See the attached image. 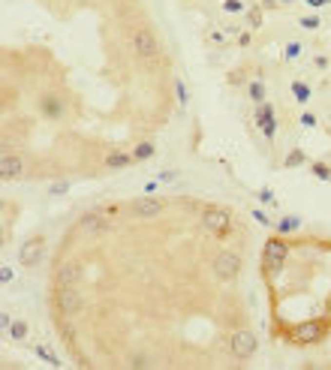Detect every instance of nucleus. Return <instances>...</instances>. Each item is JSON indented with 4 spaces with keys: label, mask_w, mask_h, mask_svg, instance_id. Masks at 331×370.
Returning <instances> with one entry per match:
<instances>
[{
    "label": "nucleus",
    "mask_w": 331,
    "mask_h": 370,
    "mask_svg": "<svg viewBox=\"0 0 331 370\" xmlns=\"http://www.w3.org/2000/svg\"><path fill=\"white\" fill-rule=\"evenodd\" d=\"M42 238H30L21 244V250H19V262L24 268H33V265H39V259H42Z\"/></svg>",
    "instance_id": "7"
},
{
    "label": "nucleus",
    "mask_w": 331,
    "mask_h": 370,
    "mask_svg": "<svg viewBox=\"0 0 331 370\" xmlns=\"http://www.w3.org/2000/svg\"><path fill=\"white\" fill-rule=\"evenodd\" d=\"M292 94H295V99H298V102H307L310 99V87L304 81H292Z\"/></svg>",
    "instance_id": "20"
},
{
    "label": "nucleus",
    "mask_w": 331,
    "mask_h": 370,
    "mask_svg": "<svg viewBox=\"0 0 331 370\" xmlns=\"http://www.w3.org/2000/svg\"><path fill=\"white\" fill-rule=\"evenodd\" d=\"M313 175H316L319 181H331V169L325 163H313Z\"/></svg>",
    "instance_id": "23"
},
{
    "label": "nucleus",
    "mask_w": 331,
    "mask_h": 370,
    "mask_svg": "<svg viewBox=\"0 0 331 370\" xmlns=\"http://www.w3.org/2000/svg\"><path fill=\"white\" fill-rule=\"evenodd\" d=\"M307 3H310V6H325L328 0H307Z\"/></svg>",
    "instance_id": "35"
},
{
    "label": "nucleus",
    "mask_w": 331,
    "mask_h": 370,
    "mask_svg": "<svg viewBox=\"0 0 331 370\" xmlns=\"http://www.w3.org/2000/svg\"><path fill=\"white\" fill-rule=\"evenodd\" d=\"M78 277H81V265H78V262H63V265L58 268V274H55L58 286H73V283H78Z\"/></svg>",
    "instance_id": "13"
},
{
    "label": "nucleus",
    "mask_w": 331,
    "mask_h": 370,
    "mask_svg": "<svg viewBox=\"0 0 331 370\" xmlns=\"http://www.w3.org/2000/svg\"><path fill=\"white\" fill-rule=\"evenodd\" d=\"M250 99L253 102H265V84L262 81H250Z\"/></svg>",
    "instance_id": "22"
},
{
    "label": "nucleus",
    "mask_w": 331,
    "mask_h": 370,
    "mask_svg": "<svg viewBox=\"0 0 331 370\" xmlns=\"http://www.w3.org/2000/svg\"><path fill=\"white\" fill-rule=\"evenodd\" d=\"M42 112H45L48 117H60V115H63V109H60V102H58L55 97H45V99H42Z\"/></svg>",
    "instance_id": "15"
},
{
    "label": "nucleus",
    "mask_w": 331,
    "mask_h": 370,
    "mask_svg": "<svg viewBox=\"0 0 331 370\" xmlns=\"http://www.w3.org/2000/svg\"><path fill=\"white\" fill-rule=\"evenodd\" d=\"M21 156L19 154H3V160H0V175H3V181H15V178H21Z\"/></svg>",
    "instance_id": "12"
},
{
    "label": "nucleus",
    "mask_w": 331,
    "mask_h": 370,
    "mask_svg": "<svg viewBox=\"0 0 331 370\" xmlns=\"http://www.w3.org/2000/svg\"><path fill=\"white\" fill-rule=\"evenodd\" d=\"M256 127L265 133V138H274L277 123H274V109H271L268 102H259V109H256Z\"/></svg>",
    "instance_id": "10"
},
{
    "label": "nucleus",
    "mask_w": 331,
    "mask_h": 370,
    "mask_svg": "<svg viewBox=\"0 0 331 370\" xmlns=\"http://www.w3.org/2000/svg\"><path fill=\"white\" fill-rule=\"evenodd\" d=\"M178 172H160V181H175Z\"/></svg>",
    "instance_id": "34"
},
{
    "label": "nucleus",
    "mask_w": 331,
    "mask_h": 370,
    "mask_svg": "<svg viewBox=\"0 0 331 370\" xmlns=\"http://www.w3.org/2000/svg\"><path fill=\"white\" fill-rule=\"evenodd\" d=\"M9 334H12V340H24V337H27V322L15 319V322L9 325Z\"/></svg>",
    "instance_id": "21"
},
{
    "label": "nucleus",
    "mask_w": 331,
    "mask_h": 370,
    "mask_svg": "<svg viewBox=\"0 0 331 370\" xmlns=\"http://www.w3.org/2000/svg\"><path fill=\"white\" fill-rule=\"evenodd\" d=\"M286 253H289V247L280 241V238H271L268 244H265V262H262V265H265V274H274V271H280V265H283V262H286Z\"/></svg>",
    "instance_id": "5"
},
{
    "label": "nucleus",
    "mask_w": 331,
    "mask_h": 370,
    "mask_svg": "<svg viewBox=\"0 0 331 370\" xmlns=\"http://www.w3.org/2000/svg\"><path fill=\"white\" fill-rule=\"evenodd\" d=\"M298 51H301V45H298V42H289V45H286V60L298 58Z\"/></svg>",
    "instance_id": "27"
},
{
    "label": "nucleus",
    "mask_w": 331,
    "mask_h": 370,
    "mask_svg": "<svg viewBox=\"0 0 331 370\" xmlns=\"http://www.w3.org/2000/svg\"><path fill=\"white\" fill-rule=\"evenodd\" d=\"M69 190V184L66 181H58V184H51V196H60V193H66Z\"/></svg>",
    "instance_id": "29"
},
{
    "label": "nucleus",
    "mask_w": 331,
    "mask_h": 370,
    "mask_svg": "<svg viewBox=\"0 0 331 370\" xmlns=\"http://www.w3.org/2000/svg\"><path fill=\"white\" fill-rule=\"evenodd\" d=\"M301 27L316 30V27H319V15H307V19H301Z\"/></svg>",
    "instance_id": "25"
},
{
    "label": "nucleus",
    "mask_w": 331,
    "mask_h": 370,
    "mask_svg": "<svg viewBox=\"0 0 331 370\" xmlns=\"http://www.w3.org/2000/svg\"><path fill=\"white\" fill-rule=\"evenodd\" d=\"M238 271H241V256H238L235 250L217 253V259H214V274H217L220 280H235Z\"/></svg>",
    "instance_id": "3"
},
{
    "label": "nucleus",
    "mask_w": 331,
    "mask_h": 370,
    "mask_svg": "<svg viewBox=\"0 0 331 370\" xmlns=\"http://www.w3.org/2000/svg\"><path fill=\"white\" fill-rule=\"evenodd\" d=\"M33 352H37V358H42V361H48L51 367H60V358L55 355V352H51L48 346H37V349H33Z\"/></svg>",
    "instance_id": "16"
},
{
    "label": "nucleus",
    "mask_w": 331,
    "mask_h": 370,
    "mask_svg": "<svg viewBox=\"0 0 331 370\" xmlns=\"http://www.w3.org/2000/svg\"><path fill=\"white\" fill-rule=\"evenodd\" d=\"M163 199H156V196H145V199H136L133 202V214L136 217H156L163 211Z\"/></svg>",
    "instance_id": "11"
},
{
    "label": "nucleus",
    "mask_w": 331,
    "mask_h": 370,
    "mask_svg": "<svg viewBox=\"0 0 331 370\" xmlns=\"http://www.w3.org/2000/svg\"><path fill=\"white\" fill-rule=\"evenodd\" d=\"M283 3H292V0H283Z\"/></svg>",
    "instance_id": "36"
},
{
    "label": "nucleus",
    "mask_w": 331,
    "mask_h": 370,
    "mask_svg": "<svg viewBox=\"0 0 331 370\" xmlns=\"http://www.w3.org/2000/svg\"><path fill=\"white\" fill-rule=\"evenodd\" d=\"M253 220H256V223H262V226H268V223H271V220L265 217V211H253Z\"/></svg>",
    "instance_id": "31"
},
{
    "label": "nucleus",
    "mask_w": 331,
    "mask_h": 370,
    "mask_svg": "<svg viewBox=\"0 0 331 370\" xmlns=\"http://www.w3.org/2000/svg\"><path fill=\"white\" fill-rule=\"evenodd\" d=\"M130 163H133V154H120V151H115V154L106 156V166H109V169H124V166H130Z\"/></svg>",
    "instance_id": "14"
},
{
    "label": "nucleus",
    "mask_w": 331,
    "mask_h": 370,
    "mask_svg": "<svg viewBox=\"0 0 331 370\" xmlns=\"http://www.w3.org/2000/svg\"><path fill=\"white\" fill-rule=\"evenodd\" d=\"M256 346H259V340H256V334L253 331H247V328H241V331H235L232 334V340H229V349H232V355L235 358H250V355H256Z\"/></svg>",
    "instance_id": "2"
},
{
    "label": "nucleus",
    "mask_w": 331,
    "mask_h": 370,
    "mask_svg": "<svg viewBox=\"0 0 331 370\" xmlns=\"http://www.w3.org/2000/svg\"><path fill=\"white\" fill-rule=\"evenodd\" d=\"M175 91H178V102H181V105H187V102H190V94H187V87H184V81H181V78L175 81Z\"/></svg>",
    "instance_id": "24"
},
{
    "label": "nucleus",
    "mask_w": 331,
    "mask_h": 370,
    "mask_svg": "<svg viewBox=\"0 0 331 370\" xmlns=\"http://www.w3.org/2000/svg\"><path fill=\"white\" fill-rule=\"evenodd\" d=\"M0 280H3V283H12V268H9V265H3V271H0Z\"/></svg>",
    "instance_id": "33"
},
{
    "label": "nucleus",
    "mask_w": 331,
    "mask_h": 370,
    "mask_svg": "<svg viewBox=\"0 0 331 370\" xmlns=\"http://www.w3.org/2000/svg\"><path fill=\"white\" fill-rule=\"evenodd\" d=\"M151 156H154V145H151V142L136 145V151H133V160H151Z\"/></svg>",
    "instance_id": "18"
},
{
    "label": "nucleus",
    "mask_w": 331,
    "mask_h": 370,
    "mask_svg": "<svg viewBox=\"0 0 331 370\" xmlns=\"http://www.w3.org/2000/svg\"><path fill=\"white\" fill-rule=\"evenodd\" d=\"M301 123H304V127H316V117H313L310 112H304L301 115Z\"/></svg>",
    "instance_id": "32"
},
{
    "label": "nucleus",
    "mask_w": 331,
    "mask_h": 370,
    "mask_svg": "<svg viewBox=\"0 0 331 370\" xmlns=\"http://www.w3.org/2000/svg\"><path fill=\"white\" fill-rule=\"evenodd\" d=\"M247 19H250V24H253V27H259V24H262V9H259V6H256V9H250Z\"/></svg>",
    "instance_id": "26"
},
{
    "label": "nucleus",
    "mask_w": 331,
    "mask_h": 370,
    "mask_svg": "<svg viewBox=\"0 0 331 370\" xmlns=\"http://www.w3.org/2000/svg\"><path fill=\"white\" fill-rule=\"evenodd\" d=\"M259 199H262L265 205H274V193L271 190H259Z\"/></svg>",
    "instance_id": "30"
},
{
    "label": "nucleus",
    "mask_w": 331,
    "mask_h": 370,
    "mask_svg": "<svg viewBox=\"0 0 331 370\" xmlns=\"http://www.w3.org/2000/svg\"><path fill=\"white\" fill-rule=\"evenodd\" d=\"M133 51H136L138 58H145V60H154L156 55H160V42H156V37H154L151 30L142 27V30L133 33Z\"/></svg>",
    "instance_id": "4"
},
{
    "label": "nucleus",
    "mask_w": 331,
    "mask_h": 370,
    "mask_svg": "<svg viewBox=\"0 0 331 370\" xmlns=\"http://www.w3.org/2000/svg\"><path fill=\"white\" fill-rule=\"evenodd\" d=\"M304 160H307L304 151H301V148H295V151H289V156H286V163H283V166H286V169H295V166H301Z\"/></svg>",
    "instance_id": "19"
},
{
    "label": "nucleus",
    "mask_w": 331,
    "mask_h": 370,
    "mask_svg": "<svg viewBox=\"0 0 331 370\" xmlns=\"http://www.w3.org/2000/svg\"><path fill=\"white\" fill-rule=\"evenodd\" d=\"M223 9H226V12H241L244 6H241V0H226V3H223Z\"/></svg>",
    "instance_id": "28"
},
{
    "label": "nucleus",
    "mask_w": 331,
    "mask_h": 370,
    "mask_svg": "<svg viewBox=\"0 0 331 370\" xmlns=\"http://www.w3.org/2000/svg\"><path fill=\"white\" fill-rule=\"evenodd\" d=\"M78 226H81V232H88V235H99V232L109 229V220H106L102 211H88V214L78 220Z\"/></svg>",
    "instance_id": "8"
},
{
    "label": "nucleus",
    "mask_w": 331,
    "mask_h": 370,
    "mask_svg": "<svg viewBox=\"0 0 331 370\" xmlns=\"http://www.w3.org/2000/svg\"><path fill=\"white\" fill-rule=\"evenodd\" d=\"M81 307V298L73 286H58V310L60 313H76Z\"/></svg>",
    "instance_id": "9"
},
{
    "label": "nucleus",
    "mask_w": 331,
    "mask_h": 370,
    "mask_svg": "<svg viewBox=\"0 0 331 370\" xmlns=\"http://www.w3.org/2000/svg\"><path fill=\"white\" fill-rule=\"evenodd\" d=\"M298 226H301V220H298V217H283L280 223H277V232L286 235V232H295Z\"/></svg>",
    "instance_id": "17"
},
{
    "label": "nucleus",
    "mask_w": 331,
    "mask_h": 370,
    "mask_svg": "<svg viewBox=\"0 0 331 370\" xmlns=\"http://www.w3.org/2000/svg\"><path fill=\"white\" fill-rule=\"evenodd\" d=\"M202 223L211 229V232L226 235V232H229V226H232V217H229V211H223V208H208L202 214Z\"/></svg>",
    "instance_id": "6"
},
{
    "label": "nucleus",
    "mask_w": 331,
    "mask_h": 370,
    "mask_svg": "<svg viewBox=\"0 0 331 370\" xmlns=\"http://www.w3.org/2000/svg\"><path fill=\"white\" fill-rule=\"evenodd\" d=\"M328 328H331V322H322V319H316V322H301L298 328L292 331V340L295 343H319L325 334H328Z\"/></svg>",
    "instance_id": "1"
}]
</instances>
